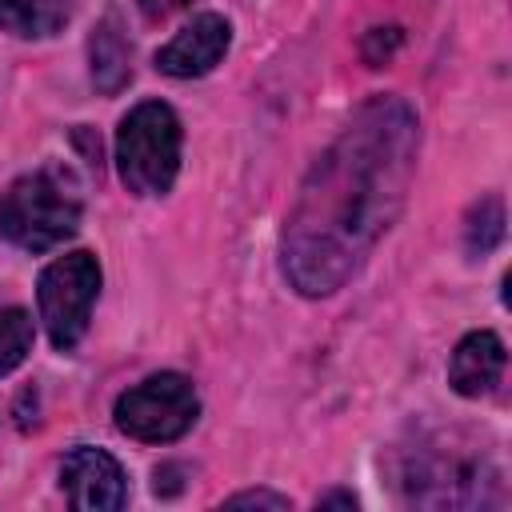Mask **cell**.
I'll return each instance as SVG.
<instances>
[{"label":"cell","instance_id":"obj_1","mask_svg":"<svg viewBox=\"0 0 512 512\" xmlns=\"http://www.w3.org/2000/svg\"><path fill=\"white\" fill-rule=\"evenodd\" d=\"M416 148L420 124L412 104L372 96L320 152L280 236V264L300 296L320 300L352 280L404 208Z\"/></svg>","mask_w":512,"mask_h":512},{"label":"cell","instance_id":"obj_2","mask_svg":"<svg viewBox=\"0 0 512 512\" xmlns=\"http://www.w3.org/2000/svg\"><path fill=\"white\" fill-rule=\"evenodd\" d=\"M396 488L416 508H488L500 504V468L480 440L464 432H428L400 448Z\"/></svg>","mask_w":512,"mask_h":512},{"label":"cell","instance_id":"obj_3","mask_svg":"<svg viewBox=\"0 0 512 512\" xmlns=\"http://www.w3.org/2000/svg\"><path fill=\"white\" fill-rule=\"evenodd\" d=\"M80 228V196L56 168L28 172L0 196V236L24 252H48Z\"/></svg>","mask_w":512,"mask_h":512},{"label":"cell","instance_id":"obj_4","mask_svg":"<svg viewBox=\"0 0 512 512\" xmlns=\"http://www.w3.org/2000/svg\"><path fill=\"white\" fill-rule=\"evenodd\" d=\"M116 168L132 196H164L180 172V120L164 100L136 104L116 128Z\"/></svg>","mask_w":512,"mask_h":512},{"label":"cell","instance_id":"obj_5","mask_svg":"<svg viewBox=\"0 0 512 512\" xmlns=\"http://www.w3.org/2000/svg\"><path fill=\"white\" fill-rule=\"evenodd\" d=\"M96 296H100V264L84 248L68 252V256H56L40 272V280H36V308H40L48 340L60 352L76 348L80 336L88 332V316H92Z\"/></svg>","mask_w":512,"mask_h":512},{"label":"cell","instance_id":"obj_6","mask_svg":"<svg viewBox=\"0 0 512 512\" xmlns=\"http://www.w3.org/2000/svg\"><path fill=\"white\" fill-rule=\"evenodd\" d=\"M112 416L124 436H132L140 444H168V440H180L196 424L200 396L188 376L156 372V376L140 380L136 388L120 392Z\"/></svg>","mask_w":512,"mask_h":512},{"label":"cell","instance_id":"obj_7","mask_svg":"<svg viewBox=\"0 0 512 512\" xmlns=\"http://www.w3.org/2000/svg\"><path fill=\"white\" fill-rule=\"evenodd\" d=\"M60 488L80 512H112L128 500L124 468L104 448H72L60 464Z\"/></svg>","mask_w":512,"mask_h":512},{"label":"cell","instance_id":"obj_8","mask_svg":"<svg viewBox=\"0 0 512 512\" xmlns=\"http://www.w3.org/2000/svg\"><path fill=\"white\" fill-rule=\"evenodd\" d=\"M232 44V28L224 16L216 12H200L192 16L160 52H156V68L164 76H176V80H192V76H204L212 72L224 52Z\"/></svg>","mask_w":512,"mask_h":512},{"label":"cell","instance_id":"obj_9","mask_svg":"<svg viewBox=\"0 0 512 512\" xmlns=\"http://www.w3.org/2000/svg\"><path fill=\"white\" fill-rule=\"evenodd\" d=\"M504 360H508L504 356V340L496 332H488V328L468 332L456 344L452 360H448V384H452V392H460L468 400L488 396L500 384V376H504Z\"/></svg>","mask_w":512,"mask_h":512},{"label":"cell","instance_id":"obj_10","mask_svg":"<svg viewBox=\"0 0 512 512\" xmlns=\"http://www.w3.org/2000/svg\"><path fill=\"white\" fill-rule=\"evenodd\" d=\"M88 60H92V80L100 92H120L128 80H132V48L124 40V28L120 20L108 12L96 28H92V40H88Z\"/></svg>","mask_w":512,"mask_h":512},{"label":"cell","instance_id":"obj_11","mask_svg":"<svg viewBox=\"0 0 512 512\" xmlns=\"http://www.w3.org/2000/svg\"><path fill=\"white\" fill-rule=\"evenodd\" d=\"M72 0H0V28L20 40H44L64 28Z\"/></svg>","mask_w":512,"mask_h":512},{"label":"cell","instance_id":"obj_12","mask_svg":"<svg viewBox=\"0 0 512 512\" xmlns=\"http://www.w3.org/2000/svg\"><path fill=\"white\" fill-rule=\"evenodd\" d=\"M504 236V204L496 196H484L480 204H472L468 220H464V248L472 256H488Z\"/></svg>","mask_w":512,"mask_h":512},{"label":"cell","instance_id":"obj_13","mask_svg":"<svg viewBox=\"0 0 512 512\" xmlns=\"http://www.w3.org/2000/svg\"><path fill=\"white\" fill-rule=\"evenodd\" d=\"M32 352V316L24 308H0V376L24 364Z\"/></svg>","mask_w":512,"mask_h":512},{"label":"cell","instance_id":"obj_14","mask_svg":"<svg viewBox=\"0 0 512 512\" xmlns=\"http://www.w3.org/2000/svg\"><path fill=\"white\" fill-rule=\"evenodd\" d=\"M400 28L396 24H388V28H372V32H364V40H360V56L368 60V64H384L396 48H400Z\"/></svg>","mask_w":512,"mask_h":512},{"label":"cell","instance_id":"obj_15","mask_svg":"<svg viewBox=\"0 0 512 512\" xmlns=\"http://www.w3.org/2000/svg\"><path fill=\"white\" fill-rule=\"evenodd\" d=\"M228 508H288V496H276V492H236V496H228Z\"/></svg>","mask_w":512,"mask_h":512},{"label":"cell","instance_id":"obj_16","mask_svg":"<svg viewBox=\"0 0 512 512\" xmlns=\"http://www.w3.org/2000/svg\"><path fill=\"white\" fill-rule=\"evenodd\" d=\"M140 4V12L148 16V20H164V16H172L176 8H184V4H192V0H136Z\"/></svg>","mask_w":512,"mask_h":512},{"label":"cell","instance_id":"obj_17","mask_svg":"<svg viewBox=\"0 0 512 512\" xmlns=\"http://www.w3.org/2000/svg\"><path fill=\"white\" fill-rule=\"evenodd\" d=\"M316 504H320V508H328V504H344V508H356V496H348V492H332V496H320Z\"/></svg>","mask_w":512,"mask_h":512}]
</instances>
